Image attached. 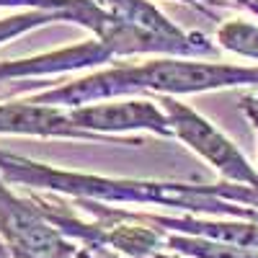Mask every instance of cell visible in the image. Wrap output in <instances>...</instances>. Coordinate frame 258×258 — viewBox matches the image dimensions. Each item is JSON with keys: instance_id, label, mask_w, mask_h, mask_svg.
Wrapping results in <instances>:
<instances>
[{"instance_id": "cell-1", "label": "cell", "mask_w": 258, "mask_h": 258, "mask_svg": "<svg viewBox=\"0 0 258 258\" xmlns=\"http://www.w3.org/2000/svg\"><path fill=\"white\" fill-rule=\"evenodd\" d=\"M0 176L8 183L26 188L52 191L70 199H88L114 207H165L181 214L202 217H235L258 222V209L220 197L217 183H181V181H150V178H111L64 170L39 163L16 153L0 150Z\"/></svg>"}, {"instance_id": "cell-2", "label": "cell", "mask_w": 258, "mask_h": 258, "mask_svg": "<svg viewBox=\"0 0 258 258\" xmlns=\"http://www.w3.org/2000/svg\"><path fill=\"white\" fill-rule=\"evenodd\" d=\"M225 88H258V68L227 62H204L197 57H158L142 64H116L93 75L29 96L34 103L78 109L85 103L126 98L135 93L191 96Z\"/></svg>"}, {"instance_id": "cell-3", "label": "cell", "mask_w": 258, "mask_h": 258, "mask_svg": "<svg viewBox=\"0 0 258 258\" xmlns=\"http://www.w3.org/2000/svg\"><path fill=\"white\" fill-rule=\"evenodd\" d=\"M160 109L165 111L173 137L188 145L202 160H207L225 181L258 186V168L238 150L230 137H225L207 116L181 103L176 96H160Z\"/></svg>"}, {"instance_id": "cell-4", "label": "cell", "mask_w": 258, "mask_h": 258, "mask_svg": "<svg viewBox=\"0 0 258 258\" xmlns=\"http://www.w3.org/2000/svg\"><path fill=\"white\" fill-rule=\"evenodd\" d=\"M0 238L13 258H75L73 243L39 212L31 197H16L0 176Z\"/></svg>"}, {"instance_id": "cell-5", "label": "cell", "mask_w": 258, "mask_h": 258, "mask_svg": "<svg viewBox=\"0 0 258 258\" xmlns=\"http://www.w3.org/2000/svg\"><path fill=\"white\" fill-rule=\"evenodd\" d=\"M0 135H24V137H52V140H83L103 145H142L135 137H106L88 129H80L68 109L47 103H34L29 98L0 103Z\"/></svg>"}, {"instance_id": "cell-6", "label": "cell", "mask_w": 258, "mask_h": 258, "mask_svg": "<svg viewBox=\"0 0 258 258\" xmlns=\"http://www.w3.org/2000/svg\"><path fill=\"white\" fill-rule=\"evenodd\" d=\"M68 114L80 129L106 137H119L121 132H153L160 137H173L165 111L150 98H111L68 109Z\"/></svg>"}, {"instance_id": "cell-7", "label": "cell", "mask_w": 258, "mask_h": 258, "mask_svg": "<svg viewBox=\"0 0 258 258\" xmlns=\"http://www.w3.org/2000/svg\"><path fill=\"white\" fill-rule=\"evenodd\" d=\"M111 59H114V52L106 44H101L98 39H91V41H83V44H73V47H64V49L34 54V57L0 59V83L85 70V68L103 64V62H111Z\"/></svg>"}, {"instance_id": "cell-8", "label": "cell", "mask_w": 258, "mask_h": 258, "mask_svg": "<svg viewBox=\"0 0 258 258\" xmlns=\"http://www.w3.org/2000/svg\"><path fill=\"white\" fill-rule=\"evenodd\" d=\"M0 8H29V11H70L73 24L88 29L101 44H109L119 18L103 11L96 0H0Z\"/></svg>"}, {"instance_id": "cell-9", "label": "cell", "mask_w": 258, "mask_h": 258, "mask_svg": "<svg viewBox=\"0 0 258 258\" xmlns=\"http://www.w3.org/2000/svg\"><path fill=\"white\" fill-rule=\"evenodd\" d=\"M96 3L109 11L111 16H116L124 24H132L147 31H158L163 36H173V39H183L188 31L176 26L165 13H160V8H155L150 0H96Z\"/></svg>"}, {"instance_id": "cell-10", "label": "cell", "mask_w": 258, "mask_h": 258, "mask_svg": "<svg viewBox=\"0 0 258 258\" xmlns=\"http://www.w3.org/2000/svg\"><path fill=\"white\" fill-rule=\"evenodd\" d=\"M165 248L186 258H258L255 248H240V245L194 238V235H181V232H165Z\"/></svg>"}, {"instance_id": "cell-11", "label": "cell", "mask_w": 258, "mask_h": 258, "mask_svg": "<svg viewBox=\"0 0 258 258\" xmlns=\"http://www.w3.org/2000/svg\"><path fill=\"white\" fill-rule=\"evenodd\" d=\"M217 44L238 57L258 59V24L245 18H230L217 29Z\"/></svg>"}, {"instance_id": "cell-12", "label": "cell", "mask_w": 258, "mask_h": 258, "mask_svg": "<svg viewBox=\"0 0 258 258\" xmlns=\"http://www.w3.org/2000/svg\"><path fill=\"white\" fill-rule=\"evenodd\" d=\"M52 21H70L73 24V13L70 11H29V13H16L8 18H0V44H6L13 36L47 26Z\"/></svg>"}, {"instance_id": "cell-13", "label": "cell", "mask_w": 258, "mask_h": 258, "mask_svg": "<svg viewBox=\"0 0 258 258\" xmlns=\"http://www.w3.org/2000/svg\"><path fill=\"white\" fill-rule=\"evenodd\" d=\"M75 258H126V255L116 253L114 248H106V245H78Z\"/></svg>"}, {"instance_id": "cell-14", "label": "cell", "mask_w": 258, "mask_h": 258, "mask_svg": "<svg viewBox=\"0 0 258 258\" xmlns=\"http://www.w3.org/2000/svg\"><path fill=\"white\" fill-rule=\"evenodd\" d=\"M178 3H183V6H191L194 11H199V13L209 16V18H217V13H214V6H217V3H222V0H178Z\"/></svg>"}, {"instance_id": "cell-15", "label": "cell", "mask_w": 258, "mask_h": 258, "mask_svg": "<svg viewBox=\"0 0 258 258\" xmlns=\"http://www.w3.org/2000/svg\"><path fill=\"white\" fill-rule=\"evenodd\" d=\"M240 109H243V114L248 116V121L253 124L255 135H258V106H255V103H250V101H245V98H240Z\"/></svg>"}, {"instance_id": "cell-16", "label": "cell", "mask_w": 258, "mask_h": 258, "mask_svg": "<svg viewBox=\"0 0 258 258\" xmlns=\"http://www.w3.org/2000/svg\"><path fill=\"white\" fill-rule=\"evenodd\" d=\"M147 258H181V255H178V253H173V250H170V253H163V250H158V253L147 255Z\"/></svg>"}, {"instance_id": "cell-17", "label": "cell", "mask_w": 258, "mask_h": 258, "mask_svg": "<svg viewBox=\"0 0 258 258\" xmlns=\"http://www.w3.org/2000/svg\"><path fill=\"white\" fill-rule=\"evenodd\" d=\"M243 98H245V101H250V103H255V106H258V88H255V91H253V93H248V96H243Z\"/></svg>"}, {"instance_id": "cell-18", "label": "cell", "mask_w": 258, "mask_h": 258, "mask_svg": "<svg viewBox=\"0 0 258 258\" xmlns=\"http://www.w3.org/2000/svg\"><path fill=\"white\" fill-rule=\"evenodd\" d=\"M227 3H232V6H240V8H243V0H227Z\"/></svg>"}]
</instances>
